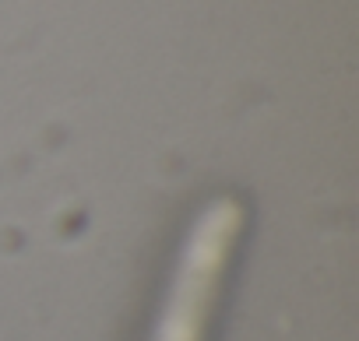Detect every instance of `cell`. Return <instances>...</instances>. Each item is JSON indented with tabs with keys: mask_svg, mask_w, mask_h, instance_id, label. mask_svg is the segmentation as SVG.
<instances>
[{
	"mask_svg": "<svg viewBox=\"0 0 359 341\" xmlns=\"http://www.w3.org/2000/svg\"><path fill=\"white\" fill-rule=\"evenodd\" d=\"M243 222L247 211L229 194L212 197L198 211L180 246L151 341H208Z\"/></svg>",
	"mask_w": 359,
	"mask_h": 341,
	"instance_id": "cell-1",
	"label": "cell"
}]
</instances>
